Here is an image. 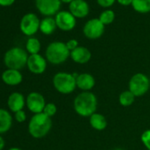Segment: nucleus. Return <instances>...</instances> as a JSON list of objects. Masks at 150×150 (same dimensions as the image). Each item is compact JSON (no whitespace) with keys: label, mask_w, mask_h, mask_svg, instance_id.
Listing matches in <instances>:
<instances>
[{"label":"nucleus","mask_w":150,"mask_h":150,"mask_svg":"<svg viewBox=\"0 0 150 150\" xmlns=\"http://www.w3.org/2000/svg\"><path fill=\"white\" fill-rule=\"evenodd\" d=\"M7 104H8L9 109L13 112L16 113V112L23 110V108L26 104V100L22 94H21L19 92H14L9 96Z\"/></svg>","instance_id":"nucleus-16"},{"label":"nucleus","mask_w":150,"mask_h":150,"mask_svg":"<svg viewBox=\"0 0 150 150\" xmlns=\"http://www.w3.org/2000/svg\"><path fill=\"white\" fill-rule=\"evenodd\" d=\"M105 30V26L100 21L99 19H92L87 21L83 27L84 35L91 40L100 38Z\"/></svg>","instance_id":"nucleus-8"},{"label":"nucleus","mask_w":150,"mask_h":150,"mask_svg":"<svg viewBox=\"0 0 150 150\" xmlns=\"http://www.w3.org/2000/svg\"><path fill=\"white\" fill-rule=\"evenodd\" d=\"M89 124L91 127L96 131H103L108 125L106 117L103 115L96 112L89 117Z\"/></svg>","instance_id":"nucleus-18"},{"label":"nucleus","mask_w":150,"mask_h":150,"mask_svg":"<svg viewBox=\"0 0 150 150\" xmlns=\"http://www.w3.org/2000/svg\"><path fill=\"white\" fill-rule=\"evenodd\" d=\"M5 145H6L5 139H3V137H2L1 135H0V150H3V149H4Z\"/></svg>","instance_id":"nucleus-32"},{"label":"nucleus","mask_w":150,"mask_h":150,"mask_svg":"<svg viewBox=\"0 0 150 150\" xmlns=\"http://www.w3.org/2000/svg\"><path fill=\"white\" fill-rule=\"evenodd\" d=\"M98 19L100 20V21L104 26L105 25H109V24H111L114 21V20H115V13H114V12L112 10H108L107 9V10L103 11L100 14Z\"/></svg>","instance_id":"nucleus-24"},{"label":"nucleus","mask_w":150,"mask_h":150,"mask_svg":"<svg viewBox=\"0 0 150 150\" xmlns=\"http://www.w3.org/2000/svg\"><path fill=\"white\" fill-rule=\"evenodd\" d=\"M26 118H27V116H26V113L23 110L15 113V119L19 123H23L26 120Z\"/></svg>","instance_id":"nucleus-29"},{"label":"nucleus","mask_w":150,"mask_h":150,"mask_svg":"<svg viewBox=\"0 0 150 150\" xmlns=\"http://www.w3.org/2000/svg\"><path fill=\"white\" fill-rule=\"evenodd\" d=\"M70 57L75 63L84 64H87L91 59L92 54L88 48L83 46H79L77 49L71 51Z\"/></svg>","instance_id":"nucleus-15"},{"label":"nucleus","mask_w":150,"mask_h":150,"mask_svg":"<svg viewBox=\"0 0 150 150\" xmlns=\"http://www.w3.org/2000/svg\"><path fill=\"white\" fill-rule=\"evenodd\" d=\"M69 12L75 18L82 19L88 15L89 6L85 0H73L69 4Z\"/></svg>","instance_id":"nucleus-13"},{"label":"nucleus","mask_w":150,"mask_h":150,"mask_svg":"<svg viewBox=\"0 0 150 150\" xmlns=\"http://www.w3.org/2000/svg\"><path fill=\"white\" fill-rule=\"evenodd\" d=\"M15 0H0V5L3 6H11Z\"/></svg>","instance_id":"nucleus-31"},{"label":"nucleus","mask_w":150,"mask_h":150,"mask_svg":"<svg viewBox=\"0 0 150 150\" xmlns=\"http://www.w3.org/2000/svg\"><path fill=\"white\" fill-rule=\"evenodd\" d=\"M40 23L41 21L35 13H27L21 21V30L24 35L31 36L40 29Z\"/></svg>","instance_id":"nucleus-7"},{"label":"nucleus","mask_w":150,"mask_h":150,"mask_svg":"<svg viewBox=\"0 0 150 150\" xmlns=\"http://www.w3.org/2000/svg\"><path fill=\"white\" fill-rule=\"evenodd\" d=\"M97 104V97L91 91L80 93L73 101L75 112L83 117H89L96 113Z\"/></svg>","instance_id":"nucleus-1"},{"label":"nucleus","mask_w":150,"mask_h":150,"mask_svg":"<svg viewBox=\"0 0 150 150\" xmlns=\"http://www.w3.org/2000/svg\"><path fill=\"white\" fill-rule=\"evenodd\" d=\"M128 88L135 97L144 96L150 88V79L146 74L138 72L132 75L129 81Z\"/></svg>","instance_id":"nucleus-6"},{"label":"nucleus","mask_w":150,"mask_h":150,"mask_svg":"<svg viewBox=\"0 0 150 150\" xmlns=\"http://www.w3.org/2000/svg\"><path fill=\"white\" fill-rule=\"evenodd\" d=\"M28 56L25 50L14 47L7 50L4 57L5 64L8 69L21 70L25 67L28 64Z\"/></svg>","instance_id":"nucleus-4"},{"label":"nucleus","mask_w":150,"mask_h":150,"mask_svg":"<svg viewBox=\"0 0 150 150\" xmlns=\"http://www.w3.org/2000/svg\"><path fill=\"white\" fill-rule=\"evenodd\" d=\"M134 101H135V96L130 90L123 91L119 95V97H118L119 103L124 107L131 106L134 103Z\"/></svg>","instance_id":"nucleus-22"},{"label":"nucleus","mask_w":150,"mask_h":150,"mask_svg":"<svg viewBox=\"0 0 150 150\" xmlns=\"http://www.w3.org/2000/svg\"><path fill=\"white\" fill-rule=\"evenodd\" d=\"M57 27L63 31H71L76 26V18L69 11H61L56 14Z\"/></svg>","instance_id":"nucleus-9"},{"label":"nucleus","mask_w":150,"mask_h":150,"mask_svg":"<svg viewBox=\"0 0 150 150\" xmlns=\"http://www.w3.org/2000/svg\"><path fill=\"white\" fill-rule=\"evenodd\" d=\"M52 127L51 117L43 112L35 114L28 124V132L33 138L41 139L45 137Z\"/></svg>","instance_id":"nucleus-2"},{"label":"nucleus","mask_w":150,"mask_h":150,"mask_svg":"<svg viewBox=\"0 0 150 150\" xmlns=\"http://www.w3.org/2000/svg\"><path fill=\"white\" fill-rule=\"evenodd\" d=\"M140 139L143 145L147 148V150H150V130H146L145 132H143Z\"/></svg>","instance_id":"nucleus-26"},{"label":"nucleus","mask_w":150,"mask_h":150,"mask_svg":"<svg viewBox=\"0 0 150 150\" xmlns=\"http://www.w3.org/2000/svg\"><path fill=\"white\" fill-rule=\"evenodd\" d=\"M26 49L28 52H29L31 55L38 54L41 50V43L40 41L37 38L30 37L26 43Z\"/></svg>","instance_id":"nucleus-23"},{"label":"nucleus","mask_w":150,"mask_h":150,"mask_svg":"<svg viewBox=\"0 0 150 150\" xmlns=\"http://www.w3.org/2000/svg\"><path fill=\"white\" fill-rule=\"evenodd\" d=\"M113 150H124V149H122V148H120V147H117V148H114Z\"/></svg>","instance_id":"nucleus-35"},{"label":"nucleus","mask_w":150,"mask_h":150,"mask_svg":"<svg viewBox=\"0 0 150 150\" xmlns=\"http://www.w3.org/2000/svg\"><path fill=\"white\" fill-rule=\"evenodd\" d=\"M53 86L55 89L63 95H69L75 90L76 78L69 72H57L53 77Z\"/></svg>","instance_id":"nucleus-5"},{"label":"nucleus","mask_w":150,"mask_h":150,"mask_svg":"<svg viewBox=\"0 0 150 150\" xmlns=\"http://www.w3.org/2000/svg\"><path fill=\"white\" fill-rule=\"evenodd\" d=\"M57 23L54 18L46 17L41 21L40 30L44 35H51L57 28Z\"/></svg>","instance_id":"nucleus-20"},{"label":"nucleus","mask_w":150,"mask_h":150,"mask_svg":"<svg viewBox=\"0 0 150 150\" xmlns=\"http://www.w3.org/2000/svg\"><path fill=\"white\" fill-rule=\"evenodd\" d=\"M23 80L22 74L19 70L7 69L2 73V81L9 86H16L21 83Z\"/></svg>","instance_id":"nucleus-17"},{"label":"nucleus","mask_w":150,"mask_h":150,"mask_svg":"<svg viewBox=\"0 0 150 150\" xmlns=\"http://www.w3.org/2000/svg\"><path fill=\"white\" fill-rule=\"evenodd\" d=\"M26 104L31 112L38 114L43 112L46 103L42 94L38 92H32L28 96L26 99Z\"/></svg>","instance_id":"nucleus-10"},{"label":"nucleus","mask_w":150,"mask_h":150,"mask_svg":"<svg viewBox=\"0 0 150 150\" xmlns=\"http://www.w3.org/2000/svg\"><path fill=\"white\" fill-rule=\"evenodd\" d=\"M132 6L137 13H150V0H132Z\"/></svg>","instance_id":"nucleus-21"},{"label":"nucleus","mask_w":150,"mask_h":150,"mask_svg":"<svg viewBox=\"0 0 150 150\" xmlns=\"http://www.w3.org/2000/svg\"><path fill=\"white\" fill-rule=\"evenodd\" d=\"M73 0H61V2H64V3H67V4H70L71 2H72Z\"/></svg>","instance_id":"nucleus-33"},{"label":"nucleus","mask_w":150,"mask_h":150,"mask_svg":"<svg viewBox=\"0 0 150 150\" xmlns=\"http://www.w3.org/2000/svg\"><path fill=\"white\" fill-rule=\"evenodd\" d=\"M39 12L48 17L57 14L61 7V0H35Z\"/></svg>","instance_id":"nucleus-11"},{"label":"nucleus","mask_w":150,"mask_h":150,"mask_svg":"<svg viewBox=\"0 0 150 150\" xmlns=\"http://www.w3.org/2000/svg\"><path fill=\"white\" fill-rule=\"evenodd\" d=\"M9 150H22V149H21V148H19V147H12V148H10Z\"/></svg>","instance_id":"nucleus-34"},{"label":"nucleus","mask_w":150,"mask_h":150,"mask_svg":"<svg viewBox=\"0 0 150 150\" xmlns=\"http://www.w3.org/2000/svg\"><path fill=\"white\" fill-rule=\"evenodd\" d=\"M96 85V81L93 75L90 73H81L76 78V86L82 92L90 91Z\"/></svg>","instance_id":"nucleus-14"},{"label":"nucleus","mask_w":150,"mask_h":150,"mask_svg":"<svg viewBox=\"0 0 150 150\" xmlns=\"http://www.w3.org/2000/svg\"><path fill=\"white\" fill-rule=\"evenodd\" d=\"M27 65L32 73L42 74L47 68V61L40 54H34L28 57Z\"/></svg>","instance_id":"nucleus-12"},{"label":"nucleus","mask_w":150,"mask_h":150,"mask_svg":"<svg viewBox=\"0 0 150 150\" xmlns=\"http://www.w3.org/2000/svg\"><path fill=\"white\" fill-rule=\"evenodd\" d=\"M96 1L100 6H102L103 8H108L114 5L116 0H96Z\"/></svg>","instance_id":"nucleus-28"},{"label":"nucleus","mask_w":150,"mask_h":150,"mask_svg":"<svg viewBox=\"0 0 150 150\" xmlns=\"http://www.w3.org/2000/svg\"><path fill=\"white\" fill-rule=\"evenodd\" d=\"M65 44H66V47L68 48V50L70 51H72V50H74L75 49H77L79 47V42H78L77 40H75V39L69 40L68 42H65Z\"/></svg>","instance_id":"nucleus-27"},{"label":"nucleus","mask_w":150,"mask_h":150,"mask_svg":"<svg viewBox=\"0 0 150 150\" xmlns=\"http://www.w3.org/2000/svg\"><path fill=\"white\" fill-rule=\"evenodd\" d=\"M117 3L120 4L121 6H132V0H117Z\"/></svg>","instance_id":"nucleus-30"},{"label":"nucleus","mask_w":150,"mask_h":150,"mask_svg":"<svg viewBox=\"0 0 150 150\" xmlns=\"http://www.w3.org/2000/svg\"><path fill=\"white\" fill-rule=\"evenodd\" d=\"M46 58L52 64H60L64 63L71 55V51L63 42H53L46 49Z\"/></svg>","instance_id":"nucleus-3"},{"label":"nucleus","mask_w":150,"mask_h":150,"mask_svg":"<svg viewBox=\"0 0 150 150\" xmlns=\"http://www.w3.org/2000/svg\"><path fill=\"white\" fill-rule=\"evenodd\" d=\"M57 111V108L56 106L55 103H47L45 105V108L43 110V113L45 115H47L48 117H53Z\"/></svg>","instance_id":"nucleus-25"},{"label":"nucleus","mask_w":150,"mask_h":150,"mask_svg":"<svg viewBox=\"0 0 150 150\" xmlns=\"http://www.w3.org/2000/svg\"><path fill=\"white\" fill-rule=\"evenodd\" d=\"M13 125V117L11 114L4 110L0 109V133H5L10 130Z\"/></svg>","instance_id":"nucleus-19"}]
</instances>
